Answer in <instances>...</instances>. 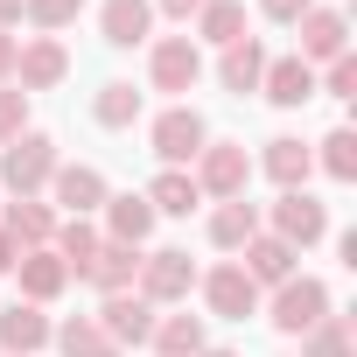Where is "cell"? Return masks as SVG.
<instances>
[{
  "label": "cell",
  "instance_id": "1",
  "mask_svg": "<svg viewBox=\"0 0 357 357\" xmlns=\"http://www.w3.org/2000/svg\"><path fill=\"white\" fill-rule=\"evenodd\" d=\"M56 168L63 161H56V140L50 133H15L8 147H0V183H8L15 197H43Z\"/></svg>",
  "mask_w": 357,
  "mask_h": 357
},
{
  "label": "cell",
  "instance_id": "2",
  "mask_svg": "<svg viewBox=\"0 0 357 357\" xmlns=\"http://www.w3.org/2000/svg\"><path fill=\"white\" fill-rule=\"evenodd\" d=\"M190 287H197V259H190L183 245L140 252V273H133V294H140V301L168 308V301H190Z\"/></svg>",
  "mask_w": 357,
  "mask_h": 357
},
{
  "label": "cell",
  "instance_id": "3",
  "mask_svg": "<svg viewBox=\"0 0 357 357\" xmlns=\"http://www.w3.org/2000/svg\"><path fill=\"white\" fill-rule=\"evenodd\" d=\"M322 315H329V287H322L315 273L280 280V287H273V301H266V322H273L280 336H308Z\"/></svg>",
  "mask_w": 357,
  "mask_h": 357
},
{
  "label": "cell",
  "instance_id": "4",
  "mask_svg": "<svg viewBox=\"0 0 357 357\" xmlns=\"http://www.w3.org/2000/svg\"><path fill=\"white\" fill-rule=\"evenodd\" d=\"M147 140H154L161 168H190V161L204 154L211 126H204V112H197V105H168V112H161V119L147 126Z\"/></svg>",
  "mask_w": 357,
  "mask_h": 357
},
{
  "label": "cell",
  "instance_id": "5",
  "mask_svg": "<svg viewBox=\"0 0 357 357\" xmlns=\"http://www.w3.org/2000/svg\"><path fill=\"white\" fill-rule=\"evenodd\" d=\"M245 183H252V154H245L238 140H204V154H197V190L218 197V204H231V197H245Z\"/></svg>",
  "mask_w": 357,
  "mask_h": 357
},
{
  "label": "cell",
  "instance_id": "6",
  "mask_svg": "<svg viewBox=\"0 0 357 357\" xmlns=\"http://www.w3.org/2000/svg\"><path fill=\"white\" fill-rule=\"evenodd\" d=\"M273 238H287L294 252L322 245V238H329V204H315L308 190H280V204H273Z\"/></svg>",
  "mask_w": 357,
  "mask_h": 357
},
{
  "label": "cell",
  "instance_id": "7",
  "mask_svg": "<svg viewBox=\"0 0 357 357\" xmlns=\"http://www.w3.org/2000/svg\"><path fill=\"white\" fill-rule=\"evenodd\" d=\"M197 77H204L197 36H161V43L147 50V84H154V91H190Z\"/></svg>",
  "mask_w": 357,
  "mask_h": 357
},
{
  "label": "cell",
  "instance_id": "8",
  "mask_svg": "<svg viewBox=\"0 0 357 357\" xmlns=\"http://www.w3.org/2000/svg\"><path fill=\"white\" fill-rule=\"evenodd\" d=\"M294 29H301V50H294V56H301L308 70H315V63L350 56V22H343V8H308Z\"/></svg>",
  "mask_w": 357,
  "mask_h": 357
},
{
  "label": "cell",
  "instance_id": "9",
  "mask_svg": "<svg viewBox=\"0 0 357 357\" xmlns=\"http://www.w3.org/2000/svg\"><path fill=\"white\" fill-rule=\"evenodd\" d=\"M63 77H70V50H63L56 36H36V43L15 50V84H22V91H56Z\"/></svg>",
  "mask_w": 357,
  "mask_h": 357
},
{
  "label": "cell",
  "instance_id": "10",
  "mask_svg": "<svg viewBox=\"0 0 357 357\" xmlns=\"http://www.w3.org/2000/svg\"><path fill=\"white\" fill-rule=\"evenodd\" d=\"M98 329H105L119 350H140V343L154 336V301H140L133 287H126V294H105V308H98Z\"/></svg>",
  "mask_w": 357,
  "mask_h": 357
},
{
  "label": "cell",
  "instance_id": "11",
  "mask_svg": "<svg viewBox=\"0 0 357 357\" xmlns=\"http://www.w3.org/2000/svg\"><path fill=\"white\" fill-rule=\"evenodd\" d=\"M50 336H56V322L36 301H8L0 308V350L8 357H36V350H50Z\"/></svg>",
  "mask_w": 357,
  "mask_h": 357
},
{
  "label": "cell",
  "instance_id": "12",
  "mask_svg": "<svg viewBox=\"0 0 357 357\" xmlns=\"http://www.w3.org/2000/svg\"><path fill=\"white\" fill-rule=\"evenodd\" d=\"M204 301H211V315H225V322L259 315V287L245 280V266H211V273H204Z\"/></svg>",
  "mask_w": 357,
  "mask_h": 357
},
{
  "label": "cell",
  "instance_id": "13",
  "mask_svg": "<svg viewBox=\"0 0 357 357\" xmlns=\"http://www.w3.org/2000/svg\"><path fill=\"white\" fill-rule=\"evenodd\" d=\"M259 91H266V105L294 112V105H308V98H315V70H308L301 56H266V77H259Z\"/></svg>",
  "mask_w": 357,
  "mask_h": 357
},
{
  "label": "cell",
  "instance_id": "14",
  "mask_svg": "<svg viewBox=\"0 0 357 357\" xmlns=\"http://www.w3.org/2000/svg\"><path fill=\"white\" fill-rule=\"evenodd\" d=\"M15 273H22V301H36V308H50L63 287H70V266L50 252V245H36V252H22L15 259Z\"/></svg>",
  "mask_w": 357,
  "mask_h": 357
},
{
  "label": "cell",
  "instance_id": "15",
  "mask_svg": "<svg viewBox=\"0 0 357 357\" xmlns=\"http://www.w3.org/2000/svg\"><path fill=\"white\" fill-rule=\"evenodd\" d=\"M50 197L63 204V218H91L112 190H105V175H98V168L77 161V168H56V175H50Z\"/></svg>",
  "mask_w": 357,
  "mask_h": 357
},
{
  "label": "cell",
  "instance_id": "16",
  "mask_svg": "<svg viewBox=\"0 0 357 357\" xmlns=\"http://www.w3.org/2000/svg\"><path fill=\"white\" fill-rule=\"evenodd\" d=\"M0 231H8L22 252H36V245H50V238H56V211H50L43 197H15L8 211H0Z\"/></svg>",
  "mask_w": 357,
  "mask_h": 357
},
{
  "label": "cell",
  "instance_id": "17",
  "mask_svg": "<svg viewBox=\"0 0 357 357\" xmlns=\"http://www.w3.org/2000/svg\"><path fill=\"white\" fill-rule=\"evenodd\" d=\"M98 211H105V238H112V245H133V252L147 245V231H154V211H147V197H140V190H126V197H105Z\"/></svg>",
  "mask_w": 357,
  "mask_h": 357
},
{
  "label": "cell",
  "instance_id": "18",
  "mask_svg": "<svg viewBox=\"0 0 357 357\" xmlns=\"http://www.w3.org/2000/svg\"><path fill=\"white\" fill-rule=\"evenodd\" d=\"M98 29H105L112 50L147 43V36H154V0H105V8H98Z\"/></svg>",
  "mask_w": 357,
  "mask_h": 357
},
{
  "label": "cell",
  "instance_id": "19",
  "mask_svg": "<svg viewBox=\"0 0 357 357\" xmlns=\"http://www.w3.org/2000/svg\"><path fill=\"white\" fill-rule=\"evenodd\" d=\"M140 197H147V211H154V218H190V211L204 204V190H197V175H190V168H161Z\"/></svg>",
  "mask_w": 357,
  "mask_h": 357
},
{
  "label": "cell",
  "instance_id": "20",
  "mask_svg": "<svg viewBox=\"0 0 357 357\" xmlns=\"http://www.w3.org/2000/svg\"><path fill=\"white\" fill-rule=\"evenodd\" d=\"M294 259H301V252H294L287 238L259 231V238L245 245V280H252V287H280V280H294Z\"/></svg>",
  "mask_w": 357,
  "mask_h": 357
},
{
  "label": "cell",
  "instance_id": "21",
  "mask_svg": "<svg viewBox=\"0 0 357 357\" xmlns=\"http://www.w3.org/2000/svg\"><path fill=\"white\" fill-rule=\"evenodd\" d=\"M259 168L273 175L280 190H308V168H315V147H308V140H294V133H280V140H266Z\"/></svg>",
  "mask_w": 357,
  "mask_h": 357
},
{
  "label": "cell",
  "instance_id": "22",
  "mask_svg": "<svg viewBox=\"0 0 357 357\" xmlns=\"http://www.w3.org/2000/svg\"><path fill=\"white\" fill-rule=\"evenodd\" d=\"M252 238H259V204L231 197V204L211 211V245H218V252H245Z\"/></svg>",
  "mask_w": 357,
  "mask_h": 357
},
{
  "label": "cell",
  "instance_id": "23",
  "mask_svg": "<svg viewBox=\"0 0 357 357\" xmlns=\"http://www.w3.org/2000/svg\"><path fill=\"white\" fill-rule=\"evenodd\" d=\"M133 273H140V252H133V245H112V238H105V245L91 252V266H84L77 280H91L98 294H126V287H133Z\"/></svg>",
  "mask_w": 357,
  "mask_h": 357
},
{
  "label": "cell",
  "instance_id": "24",
  "mask_svg": "<svg viewBox=\"0 0 357 357\" xmlns=\"http://www.w3.org/2000/svg\"><path fill=\"white\" fill-rule=\"evenodd\" d=\"M259 77H266V50H259V36H245V43H231L225 56H218V84L225 91H259Z\"/></svg>",
  "mask_w": 357,
  "mask_h": 357
},
{
  "label": "cell",
  "instance_id": "25",
  "mask_svg": "<svg viewBox=\"0 0 357 357\" xmlns=\"http://www.w3.org/2000/svg\"><path fill=\"white\" fill-rule=\"evenodd\" d=\"M154 357H197L204 343H211V329H204V315H154Z\"/></svg>",
  "mask_w": 357,
  "mask_h": 357
},
{
  "label": "cell",
  "instance_id": "26",
  "mask_svg": "<svg viewBox=\"0 0 357 357\" xmlns=\"http://www.w3.org/2000/svg\"><path fill=\"white\" fill-rule=\"evenodd\" d=\"M98 245H105V231H98L91 218H56V238H50V252H56V259H63L70 273H84Z\"/></svg>",
  "mask_w": 357,
  "mask_h": 357
},
{
  "label": "cell",
  "instance_id": "27",
  "mask_svg": "<svg viewBox=\"0 0 357 357\" xmlns=\"http://www.w3.org/2000/svg\"><path fill=\"white\" fill-rule=\"evenodd\" d=\"M63 357H126L105 329H98V315H70V322H56V336H50Z\"/></svg>",
  "mask_w": 357,
  "mask_h": 357
},
{
  "label": "cell",
  "instance_id": "28",
  "mask_svg": "<svg viewBox=\"0 0 357 357\" xmlns=\"http://www.w3.org/2000/svg\"><path fill=\"white\" fill-rule=\"evenodd\" d=\"M197 43H245V0H204V15H197Z\"/></svg>",
  "mask_w": 357,
  "mask_h": 357
},
{
  "label": "cell",
  "instance_id": "29",
  "mask_svg": "<svg viewBox=\"0 0 357 357\" xmlns=\"http://www.w3.org/2000/svg\"><path fill=\"white\" fill-rule=\"evenodd\" d=\"M301 357H357V315H322L301 336Z\"/></svg>",
  "mask_w": 357,
  "mask_h": 357
},
{
  "label": "cell",
  "instance_id": "30",
  "mask_svg": "<svg viewBox=\"0 0 357 357\" xmlns=\"http://www.w3.org/2000/svg\"><path fill=\"white\" fill-rule=\"evenodd\" d=\"M91 119H98V126H112V133H119V126H133V119H140V91H133L126 77L98 84V98H91Z\"/></svg>",
  "mask_w": 357,
  "mask_h": 357
},
{
  "label": "cell",
  "instance_id": "31",
  "mask_svg": "<svg viewBox=\"0 0 357 357\" xmlns=\"http://www.w3.org/2000/svg\"><path fill=\"white\" fill-rule=\"evenodd\" d=\"M336 183H357V133L350 126H336V133H322V154H315Z\"/></svg>",
  "mask_w": 357,
  "mask_h": 357
},
{
  "label": "cell",
  "instance_id": "32",
  "mask_svg": "<svg viewBox=\"0 0 357 357\" xmlns=\"http://www.w3.org/2000/svg\"><path fill=\"white\" fill-rule=\"evenodd\" d=\"M22 15H29L36 29H70V22L84 15V0H22Z\"/></svg>",
  "mask_w": 357,
  "mask_h": 357
},
{
  "label": "cell",
  "instance_id": "33",
  "mask_svg": "<svg viewBox=\"0 0 357 357\" xmlns=\"http://www.w3.org/2000/svg\"><path fill=\"white\" fill-rule=\"evenodd\" d=\"M15 133H29V91L22 84H0V147Z\"/></svg>",
  "mask_w": 357,
  "mask_h": 357
},
{
  "label": "cell",
  "instance_id": "34",
  "mask_svg": "<svg viewBox=\"0 0 357 357\" xmlns=\"http://www.w3.org/2000/svg\"><path fill=\"white\" fill-rule=\"evenodd\" d=\"M315 91H329V98H357V56H336V63L315 77Z\"/></svg>",
  "mask_w": 357,
  "mask_h": 357
},
{
  "label": "cell",
  "instance_id": "35",
  "mask_svg": "<svg viewBox=\"0 0 357 357\" xmlns=\"http://www.w3.org/2000/svg\"><path fill=\"white\" fill-rule=\"evenodd\" d=\"M308 8H315V0H259V15H266V22H287V29H294Z\"/></svg>",
  "mask_w": 357,
  "mask_h": 357
},
{
  "label": "cell",
  "instance_id": "36",
  "mask_svg": "<svg viewBox=\"0 0 357 357\" xmlns=\"http://www.w3.org/2000/svg\"><path fill=\"white\" fill-rule=\"evenodd\" d=\"M154 8H161L168 22H197V15H204V0H154Z\"/></svg>",
  "mask_w": 357,
  "mask_h": 357
},
{
  "label": "cell",
  "instance_id": "37",
  "mask_svg": "<svg viewBox=\"0 0 357 357\" xmlns=\"http://www.w3.org/2000/svg\"><path fill=\"white\" fill-rule=\"evenodd\" d=\"M15 50H22L15 36H0V84H15Z\"/></svg>",
  "mask_w": 357,
  "mask_h": 357
},
{
  "label": "cell",
  "instance_id": "38",
  "mask_svg": "<svg viewBox=\"0 0 357 357\" xmlns=\"http://www.w3.org/2000/svg\"><path fill=\"white\" fill-rule=\"evenodd\" d=\"M15 259H22V245H15L8 231H0V273H15Z\"/></svg>",
  "mask_w": 357,
  "mask_h": 357
},
{
  "label": "cell",
  "instance_id": "39",
  "mask_svg": "<svg viewBox=\"0 0 357 357\" xmlns=\"http://www.w3.org/2000/svg\"><path fill=\"white\" fill-rule=\"evenodd\" d=\"M15 22H22V0H0V36H8Z\"/></svg>",
  "mask_w": 357,
  "mask_h": 357
},
{
  "label": "cell",
  "instance_id": "40",
  "mask_svg": "<svg viewBox=\"0 0 357 357\" xmlns=\"http://www.w3.org/2000/svg\"><path fill=\"white\" fill-rule=\"evenodd\" d=\"M197 357H238V350H225V343H204V350H197Z\"/></svg>",
  "mask_w": 357,
  "mask_h": 357
}]
</instances>
